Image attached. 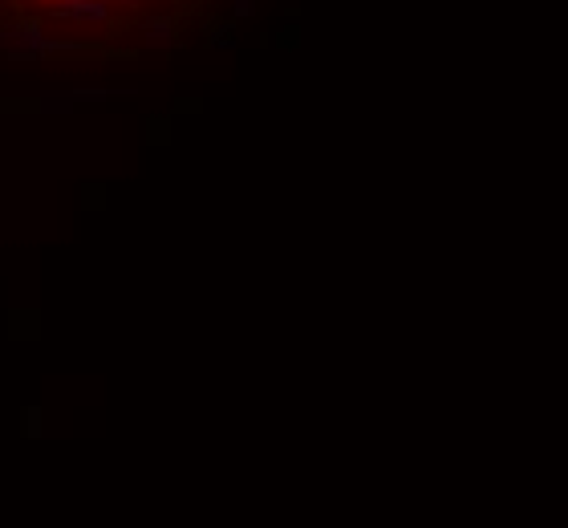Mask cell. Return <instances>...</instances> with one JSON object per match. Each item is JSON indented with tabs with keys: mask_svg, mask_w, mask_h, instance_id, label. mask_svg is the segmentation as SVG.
<instances>
[{
	"mask_svg": "<svg viewBox=\"0 0 568 528\" xmlns=\"http://www.w3.org/2000/svg\"><path fill=\"white\" fill-rule=\"evenodd\" d=\"M53 13H57V17H69V20H90V25H97V20H106V4H102V0H61Z\"/></svg>",
	"mask_w": 568,
	"mask_h": 528,
	"instance_id": "cell-1",
	"label": "cell"
},
{
	"mask_svg": "<svg viewBox=\"0 0 568 528\" xmlns=\"http://www.w3.org/2000/svg\"><path fill=\"white\" fill-rule=\"evenodd\" d=\"M37 435H41V411L29 407V411H25V439H37Z\"/></svg>",
	"mask_w": 568,
	"mask_h": 528,
	"instance_id": "cell-2",
	"label": "cell"
}]
</instances>
